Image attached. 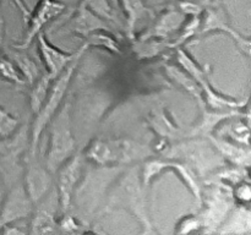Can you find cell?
Here are the masks:
<instances>
[{"label":"cell","instance_id":"17","mask_svg":"<svg viewBox=\"0 0 251 235\" xmlns=\"http://www.w3.org/2000/svg\"><path fill=\"white\" fill-rule=\"evenodd\" d=\"M208 140L211 141V143L221 152L222 156H225L226 158L229 159L230 162L235 164L237 166H243V168H248L250 163V151L249 148H243V147L235 146L232 142L226 141L223 137L220 136H212V134H210Z\"/></svg>","mask_w":251,"mask_h":235},{"label":"cell","instance_id":"24","mask_svg":"<svg viewBox=\"0 0 251 235\" xmlns=\"http://www.w3.org/2000/svg\"><path fill=\"white\" fill-rule=\"evenodd\" d=\"M81 2L85 4L91 11L95 12L96 15H98L102 19L115 22L117 24H120L114 10H113L112 5H110L109 0H81Z\"/></svg>","mask_w":251,"mask_h":235},{"label":"cell","instance_id":"1","mask_svg":"<svg viewBox=\"0 0 251 235\" xmlns=\"http://www.w3.org/2000/svg\"><path fill=\"white\" fill-rule=\"evenodd\" d=\"M151 156V147L129 139L96 140L86 152V157L98 165L129 164Z\"/></svg>","mask_w":251,"mask_h":235},{"label":"cell","instance_id":"28","mask_svg":"<svg viewBox=\"0 0 251 235\" xmlns=\"http://www.w3.org/2000/svg\"><path fill=\"white\" fill-rule=\"evenodd\" d=\"M201 227V220L200 218H196V217H188L178 225V230L176 233L178 234H186V233H190L196 230L198 228Z\"/></svg>","mask_w":251,"mask_h":235},{"label":"cell","instance_id":"27","mask_svg":"<svg viewBox=\"0 0 251 235\" xmlns=\"http://www.w3.org/2000/svg\"><path fill=\"white\" fill-rule=\"evenodd\" d=\"M87 41L85 42L88 47L90 46H97V47H104V48L109 49L110 51H114V53H119L120 48L119 44L117 43V41L110 37L104 36V34H88L86 37Z\"/></svg>","mask_w":251,"mask_h":235},{"label":"cell","instance_id":"21","mask_svg":"<svg viewBox=\"0 0 251 235\" xmlns=\"http://www.w3.org/2000/svg\"><path fill=\"white\" fill-rule=\"evenodd\" d=\"M51 77L49 76L48 72H44L34 81L33 90L31 92V98H29V105H31L32 112L36 114L38 113V110L41 109V107L43 105L44 100H46L47 94L49 92V88H50L51 83Z\"/></svg>","mask_w":251,"mask_h":235},{"label":"cell","instance_id":"22","mask_svg":"<svg viewBox=\"0 0 251 235\" xmlns=\"http://www.w3.org/2000/svg\"><path fill=\"white\" fill-rule=\"evenodd\" d=\"M167 73L169 75V77H172V80L176 81V83H179L180 86H183L189 93L194 95L199 102H202V91H201V87L199 86V83L196 82L195 80L191 78L190 75H186L183 71L179 70L178 68L173 65H166Z\"/></svg>","mask_w":251,"mask_h":235},{"label":"cell","instance_id":"2","mask_svg":"<svg viewBox=\"0 0 251 235\" xmlns=\"http://www.w3.org/2000/svg\"><path fill=\"white\" fill-rule=\"evenodd\" d=\"M80 58L81 56H77L73 63L69 64L65 70L54 80L53 86H51L50 91L47 94L43 105L38 110V113H36V119H34L33 125L31 126V141H29L28 152H27V156L28 157H36L39 136L43 132L44 127L53 119L56 109L60 107L61 100H63L65 92L68 91L71 77H73V73L75 71L76 66H77L78 59Z\"/></svg>","mask_w":251,"mask_h":235},{"label":"cell","instance_id":"30","mask_svg":"<svg viewBox=\"0 0 251 235\" xmlns=\"http://www.w3.org/2000/svg\"><path fill=\"white\" fill-rule=\"evenodd\" d=\"M233 196H235V197H237L238 200L242 201V202H249L251 196L249 184H240V185L233 191Z\"/></svg>","mask_w":251,"mask_h":235},{"label":"cell","instance_id":"25","mask_svg":"<svg viewBox=\"0 0 251 235\" xmlns=\"http://www.w3.org/2000/svg\"><path fill=\"white\" fill-rule=\"evenodd\" d=\"M0 78L7 82L16 83V85H25L24 77H21L16 65L9 58L0 56Z\"/></svg>","mask_w":251,"mask_h":235},{"label":"cell","instance_id":"11","mask_svg":"<svg viewBox=\"0 0 251 235\" xmlns=\"http://www.w3.org/2000/svg\"><path fill=\"white\" fill-rule=\"evenodd\" d=\"M200 29L199 33H207L210 31H225L227 33H229L238 43L240 44L243 50L249 55L250 54V42L248 39H244L240 36L238 32H235L232 27L228 24L227 16H226L225 10L222 9V6L220 5V2H217V0L211 2L208 6H206V14L203 20H201L200 24Z\"/></svg>","mask_w":251,"mask_h":235},{"label":"cell","instance_id":"33","mask_svg":"<svg viewBox=\"0 0 251 235\" xmlns=\"http://www.w3.org/2000/svg\"><path fill=\"white\" fill-rule=\"evenodd\" d=\"M0 1H1V0H0ZM2 24H4V22H2V19H1V16H0V26H2Z\"/></svg>","mask_w":251,"mask_h":235},{"label":"cell","instance_id":"19","mask_svg":"<svg viewBox=\"0 0 251 235\" xmlns=\"http://www.w3.org/2000/svg\"><path fill=\"white\" fill-rule=\"evenodd\" d=\"M243 113H239L237 109H229L227 112L223 113H217V112H207V110H203L202 117H201L200 122L191 130L190 135L191 136H208L210 134H212V131L215 130V127L220 124L221 121L226 119H229V118L237 117V115H242Z\"/></svg>","mask_w":251,"mask_h":235},{"label":"cell","instance_id":"15","mask_svg":"<svg viewBox=\"0 0 251 235\" xmlns=\"http://www.w3.org/2000/svg\"><path fill=\"white\" fill-rule=\"evenodd\" d=\"M54 193H51L43 202V205L38 206L34 212L33 219L29 224V234H50L55 233L56 223L54 218Z\"/></svg>","mask_w":251,"mask_h":235},{"label":"cell","instance_id":"16","mask_svg":"<svg viewBox=\"0 0 251 235\" xmlns=\"http://www.w3.org/2000/svg\"><path fill=\"white\" fill-rule=\"evenodd\" d=\"M0 49L4 50L5 55L16 65L20 72H22L25 82L28 85H33L34 81L39 77V70L36 63L22 49L14 48V47L9 48V47H5L4 43L0 46Z\"/></svg>","mask_w":251,"mask_h":235},{"label":"cell","instance_id":"18","mask_svg":"<svg viewBox=\"0 0 251 235\" xmlns=\"http://www.w3.org/2000/svg\"><path fill=\"white\" fill-rule=\"evenodd\" d=\"M119 2L126 17V24H125L126 36L127 38L132 39L137 22L146 16H153V11L145 6L142 0H119Z\"/></svg>","mask_w":251,"mask_h":235},{"label":"cell","instance_id":"6","mask_svg":"<svg viewBox=\"0 0 251 235\" xmlns=\"http://www.w3.org/2000/svg\"><path fill=\"white\" fill-rule=\"evenodd\" d=\"M112 200L113 203L120 205L131 212L144 225H151L145 210L144 192L141 190V183L136 170L132 169L122 179V181L118 184V188H115L114 195L112 196Z\"/></svg>","mask_w":251,"mask_h":235},{"label":"cell","instance_id":"9","mask_svg":"<svg viewBox=\"0 0 251 235\" xmlns=\"http://www.w3.org/2000/svg\"><path fill=\"white\" fill-rule=\"evenodd\" d=\"M36 38L42 60H43L44 66L47 68V72L49 73V76H50L53 81L65 70V68L69 64L73 63L77 56H82L86 49L88 48L87 44L85 43L75 53H64V51L59 50L58 48L53 47L47 41L43 32H39Z\"/></svg>","mask_w":251,"mask_h":235},{"label":"cell","instance_id":"23","mask_svg":"<svg viewBox=\"0 0 251 235\" xmlns=\"http://www.w3.org/2000/svg\"><path fill=\"white\" fill-rule=\"evenodd\" d=\"M217 136L230 137L234 141L242 144L244 143L245 146L249 147V129H248V125H245L243 121H234L230 125H225L218 129Z\"/></svg>","mask_w":251,"mask_h":235},{"label":"cell","instance_id":"12","mask_svg":"<svg viewBox=\"0 0 251 235\" xmlns=\"http://www.w3.org/2000/svg\"><path fill=\"white\" fill-rule=\"evenodd\" d=\"M51 185L49 171L36 162V157H27V168L25 169V188L32 202L38 203L48 192Z\"/></svg>","mask_w":251,"mask_h":235},{"label":"cell","instance_id":"10","mask_svg":"<svg viewBox=\"0 0 251 235\" xmlns=\"http://www.w3.org/2000/svg\"><path fill=\"white\" fill-rule=\"evenodd\" d=\"M31 197L27 193L22 184H15L11 186L9 193H5L0 210V227L5 224H11L15 220L27 218L33 211Z\"/></svg>","mask_w":251,"mask_h":235},{"label":"cell","instance_id":"5","mask_svg":"<svg viewBox=\"0 0 251 235\" xmlns=\"http://www.w3.org/2000/svg\"><path fill=\"white\" fill-rule=\"evenodd\" d=\"M14 1L19 5L20 9L24 12L26 33H25L24 39H22V43L14 44L12 47L17 49H22V50L28 48L29 44L37 37V34L42 32L44 24H47L51 20L63 14L66 9L65 4L61 2L60 0H39L38 4L36 5V7L32 11H26V7H25L24 2L21 0H14Z\"/></svg>","mask_w":251,"mask_h":235},{"label":"cell","instance_id":"29","mask_svg":"<svg viewBox=\"0 0 251 235\" xmlns=\"http://www.w3.org/2000/svg\"><path fill=\"white\" fill-rule=\"evenodd\" d=\"M58 227L60 228L61 230H64V232H66V233H78V232H81V230H80L81 225H78L77 223H76V220L74 219L73 217H64L63 219H61L60 224H59Z\"/></svg>","mask_w":251,"mask_h":235},{"label":"cell","instance_id":"31","mask_svg":"<svg viewBox=\"0 0 251 235\" xmlns=\"http://www.w3.org/2000/svg\"><path fill=\"white\" fill-rule=\"evenodd\" d=\"M5 184L2 181L1 176H0V210H1V205H2V201L5 198Z\"/></svg>","mask_w":251,"mask_h":235},{"label":"cell","instance_id":"20","mask_svg":"<svg viewBox=\"0 0 251 235\" xmlns=\"http://www.w3.org/2000/svg\"><path fill=\"white\" fill-rule=\"evenodd\" d=\"M150 125L152 129L162 137V139H174L179 135L180 130L173 124L168 115L163 109H157L151 113L149 118Z\"/></svg>","mask_w":251,"mask_h":235},{"label":"cell","instance_id":"4","mask_svg":"<svg viewBox=\"0 0 251 235\" xmlns=\"http://www.w3.org/2000/svg\"><path fill=\"white\" fill-rule=\"evenodd\" d=\"M31 129L26 124L19 127L11 136L0 139V176L5 186H14L24 173L22 156L28 152Z\"/></svg>","mask_w":251,"mask_h":235},{"label":"cell","instance_id":"32","mask_svg":"<svg viewBox=\"0 0 251 235\" xmlns=\"http://www.w3.org/2000/svg\"><path fill=\"white\" fill-rule=\"evenodd\" d=\"M191 1L196 2V4H199V5H201L202 7H206V6H208L211 2L215 1V0H191Z\"/></svg>","mask_w":251,"mask_h":235},{"label":"cell","instance_id":"7","mask_svg":"<svg viewBox=\"0 0 251 235\" xmlns=\"http://www.w3.org/2000/svg\"><path fill=\"white\" fill-rule=\"evenodd\" d=\"M210 188L207 196V205L205 212L201 214V227L202 224L208 228V232H215V228L220 227L222 220L233 206V190L223 185L222 183H215Z\"/></svg>","mask_w":251,"mask_h":235},{"label":"cell","instance_id":"14","mask_svg":"<svg viewBox=\"0 0 251 235\" xmlns=\"http://www.w3.org/2000/svg\"><path fill=\"white\" fill-rule=\"evenodd\" d=\"M70 20L71 29H73L74 33H77L82 37H87L88 34L97 31V29L112 31V28L103 21L102 17L91 11L82 2H80L77 7L74 10V14Z\"/></svg>","mask_w":251,"mask_h":235},{"label":"cell","instance_id":"34","mask_svg":"<svg viewBox=\"0 0 251 235\" xmlns=\"http://www.w3.org/2000/svg\"><path fill=\"white\" fill-rule=\"evenodd\" d=\"M171 1H172V2H176V0H171Z\"/></svg>","mask_w":251,"mask_h":235},{"label":"cell","instance_id":"26","mask_svg":"<svg viewBox=\"0 0 251 235\" xmlns=\"http://www.w3.org/2000/svg\"><path fill=\"white\" fill-rule=\"evenodd\" d=\"M20 120L0 107V139L9 137L19 129Z\"/></svg>","mask_w":251,"mask_h":235},{"label":"cell","instance_id":"13","mask_svg":"<svg viewBox=\"0 0 251 235\" xmlns=\"http://www.w3.org/2000/svg\"><path fill=\"white\" fill-rule=\"evenodd\" d=\"M185 15L178 9L176 4H172L166 9V11L156 20L151 28L144 34L140 39H149V38H158L166 39L168 34L178 29L183 24Z\"/></svg>","mask_w":251,"mask_h":235},{"label":"cell","instance_id":"8","mask_svg":"<svg viewBox=\"0 0 251 235\" xmlns=\"http://www.w3.org/2000/svg\"><path fill=\"white\" fill-rule=\"evenodd\" d=\"M83 154L81 151L74 152L73 156L63 164L58 176V198L61 212L65 213L70 208L74 188L82 173Z\"/></svg>","mask_w":251,"mask_h":235},{"label":"cell","instance_id":"3","mask_svg":"<svg viewBox=\"0 0 251 235\" xmlns=\"http://www.w3.org/2000/svg\"><path fill=\"white\" fill-rule=\"evenodd\" d=\"M70 100L65 103L59 114L50 120V143L47 153L46 166L50 174L55 173L75 152L76 142L71 132Z\"/></svg>","mask_w":251,"mask_h":235}]
</instances>
